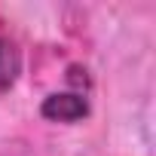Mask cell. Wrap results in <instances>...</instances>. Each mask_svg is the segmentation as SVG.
Masks as SVG:
<instances>
[{
    "instance_id": "obj_1",
    "label": "cell",
    "mask_w": 156,
    "mask_h": 156,
    "mask_svg": "<svg viewBox=\"0 0 156 156\" xmlns=\"http://www.w3.org/2000/svg\"><path fill=\"white\" fill-rule=\"evenodd\" d=\"M40 113L52 122H76L89 116V101L80 92H55L40 104Z\"/></svg>"
},
{
    "instance_id": "obj_2",
    "label": "cell",
    "mask_w": 156,
    "mask_h": 156,
    "mask_svg": "<svg viewBox=\"0 0 156 156\" xmlns=\"http://www.w3.org/2000/svg\"><path fill=\"white\" fill-rule=\"evenodd\" d=\"M22 73V55L16 49V43H9L6 37H0V95L9 92Z\"/></svg>"
},
{
    "instance_id": "obj_3",
    "label": "cell",
    "mask_w": 156,
    "mask_h": 156,
    "mask_svg": "<svg viewBox=\"0 0 156 156\" xmlns=\"http://www.w3.org/2000/svg\"><path fill=\"white\" fill-rule=\"evenodd\" d=\"M67 83H70V86H83V89H89L86 67H80V64H70V67H67Z\"/></svg>"
}]
</instances>
